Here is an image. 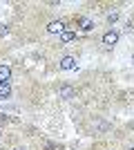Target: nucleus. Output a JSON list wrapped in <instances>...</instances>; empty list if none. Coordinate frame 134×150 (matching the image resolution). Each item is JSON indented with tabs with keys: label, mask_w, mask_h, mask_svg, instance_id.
Wrapping results in <instances>:
<instances>
[{
	"label": "nucleus",
	"mask_w": 134,
	"mask_h": 150,
	"mask_svg": "<svg viewBox=\"0 0 134 150\" xmlns=\"http://www.w3.org/2000/svg\"><path fill=\"white\" fill-rule=\"evenodd\" d=\"M101 43L105 45V47H114V45L119 43V31H116V29H107L105 34H103Z\"/></svg>",
	"instance_id": "nucleus-1"
},
{
	"label": "nucleus",
	"mask_w": 134,
	"mask_h": 150,
	"mask_svg": "<svg viewBox=\"0 0 134 150\" xmlns=\"http://www.w3.org/2000/svg\"><path fill=\"white\" fill-rule=\"evenodd\" d=\"M74 67H76V58L74 56H65V58H60V63H58V69H63V72L74 69Z\"/></svg>",
	"instance_id": "nucleus-2"
},
{
	"label": "nucleus",
	"mask_w": 134,
	"mask_h": 150,
	"mask_svg": "<svg viewBox=\"0 0 134 150\" xmlns=\"http://www.w3.org/2000/svg\"><path fill=\"white\" fill-rule=\"evenodd\" d=\"M65 31V23L63 20H51L47 25V34H63Z\"/></svg>",
	"instance_id": "nucleus-3"
},
{
	"label": "nucleus",
	"mask_w": 134,
	"mask_h": 150,
	"mask_svg": "<svg viewBox=\"0 0 134 150\" xmlns=\"http://www.w3.org/2000/svg\"><path fill=\"white\" fill-rule=\"evenodd\" d=\"M76 25L81 27L83 31H92V29H94V20H92V18H85V16H81V18H76Z\"/></svg>",
	"instance_id": "nucleus-4"
},
{
	"label": "nucleus",
	"mask_w": 134,
	"mask_h": 150,
	"mask_svg": "<svg viewBox=\"0 0 134 150\" xmlns=\"http://www.w3.org/2000/svg\"><path fill=\"white\" fill-rule=\"evenodd\" d=\"M74 94H76V92H74V88L67 85V83L58 88V96H60V99H74Z\"/></svg>",
	"instance_id": "nucleus-5"
},
{
	"label": "nucleus",
	"mask_w": 134,
	"mask_h": 150,
	"mask_svg": "<svg viewBox=\"0 0 134 150\" xmlns=\"http://www.w3.org/2000/svg\"><path fill=\"white\" fill-rule=\"evenodd\" d=\"M9 81H11V67L2 63L0 65V83H9Z\"/></svg>",
	"instance_id": "nucleus-6"
},
{
	"label": "nucleus",
	"mask_w": 134,
	"mask_h": 150,
	"mask_svg": "<svg viewBox=\"0 0 134 150\" xmlns=\"http://www.w3.org/2000/svg\"><path fill=\"white\" fill-rule=\"evenodd\" d=\"M11 96V85L9 83H0V101H5Z\"/></svg>",
	"instance_id": "nucleus-7"
},
{
	"label": "nucleus",
	"mask_w": 134,
	"mask_h": 150,
	"mask_svg": "<svg viewBox=\"0 0 134 150\" xmlns=\"http://www.w3.org/2000/svg\"><path fill=\"white\" fill-rule=\"evenodd\" d=\"M74 38H76V31L74 29H65L63 34H60V43H72Z\"/></svg>",
	"instance_id": "nucleus-8"
},
{
	"label": "nucleus",
	"mask_w": 134,
	"mask_h": 150,
	"mask_svg": "<svg viewBox=\"0 0 134 150\" xmlns=\"http://www.w3.org/2000/svg\"><path fill=\"white\" fill-rule=\"evenodd\" d=\"M119 20V11H112V13H107V23H116Z\"/></svg>",
	"instance_id": "nucleus-9"
},
{
	"label": "nucleus",
	"mask_w": 134,
	"mask_h": 150,
	"mask_svg": "<svg viewBox=\"0 0 134 150\" xmlns=\"http://www.w3.org/2000/svg\"><path fill=\"white\" fill-rule=\"evenodd\" d=\"M7 31H9V29H7V25H0V36H5Z\"/></svg>",
	"instance_id": "nucleus-10"
},
{
	"label": "nucleus",
	"mask_w": 134,
	"mask_h": 150,
	"mask_svg": "<svg viewBox=\"0 0 134 150\" xmlns=\"http://www.w3.org/2000/svg\"><path fill=\"white\" fill-rule=\"evenodd\" d=\"M13 150H25V148H13Z\"/></svg>",
	"instance_id": "nucleus-11"
},
{
	"label": "nucleus",
	"mask_w": 134,
	"mask_h": 150,
	"mask_svg": "<svg viewBox=\"0 0 134 150\" xmlns=\"http://www.w3.org/2000/svg\"><path fill=\"white\" fill-rule=\"evenodd\" d=\"M132 63H134V56H132Z\"/></svg>",
	"instance_id": "nucleus-12"
}]
</instances>
